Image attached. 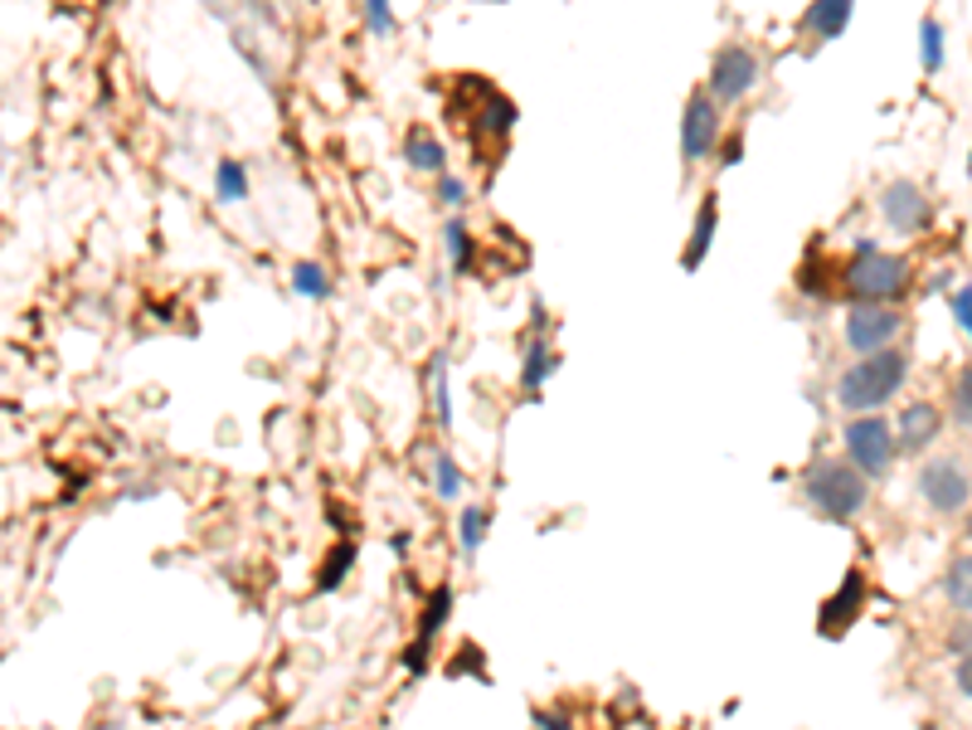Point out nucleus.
<instances>
[{
	"label": "nucleus",
	"instance_id": "1",
	"mask_svg": "<svg viewBox=\"0 0 972 730\" xmlns=\"http://www.w3.org/2000/svg\"><path fill=\"white\" fill-rule=\"evenodd\" d=\"M909 380V356L905 351H880V356H866L856 361L851 371H842V380H836V405L851 409L856 414H880V405H890L895 395L905 389Z\"/></svg>",
	"mask_w": 972,
	"mask_h": 730
},
{
	"label": "nucleus",
	"instance_id": "2",
	"mask_svg": "<svg viewBox=\"0 0 972 730\" xmlns=\"http://www.w3.org/2000/svg\"><path fill=\"white\" fill-rule=\"evenodd\" d=\"M803 497L822 521H856L870 502V482L842 458H812L803 472Z\"/></svg>",
	"mask_w": 972,
	"mask_h": 730
},
{
	"label": "nucleus",
	"instance_id": "3",
	"mask_svg": "<svg viewBox=\"0 0 972 730\" xmlns=\"http://www.w3.org/2000/svg\"><path fill=\"white\" fill-rule=\"evenodd\" d=\"M842 283L856 298V307H890V302L905 298V288H909V263L900 259V253H885L880 243L860 239L851 263H846V273H842Z\"/></svg>",
	"mask_w": 972,
	"mask_h": 730
},
{
	"label": "nucleus",
	"instance_id": "4",
	"mask_svg": "<svg viewBox=\"0 0 972 730\" xmlns=\"http://www.w3.org/2000/svg\"><path fill=\"white\" fill-rule=\"evenodd\" d=\"M842 444H846V462H851L866 482L885 478V472L895 468V453H900V438H895V429L880 414H856V419H846Z\"/></svg>",
	"mask_w": 972,
	"mask_h": 730
},
{
	"label": "nucleus",
	"instance_id": "5",
	"mask_svg": "<svg viewBox=\"0 0 972 730\" xmlns=\"http://www.w3.org/2000/svg\"><path fill=\"white\" fill-rule=\"evenodd\" d=\"M919 497H924L929 511L953 517V511H963L968 497H972V472L958 458H929L924 468H919Z\"/></svg>",
	"mask_w": 972,
	"mask_h": 730
},
{
	"label": "nucleus",
	"instance_id": "6",
	"mask_svg": "<svg viewBox=\"0 0 972 730\" xmlns=\"http://www.w3.org/2000/svg\"><path fill=\"white\" fill-rule=\"evenodd\" d=\"M900 332H905V316L895 307H851L846 312V346H851L860 361L890 351V341Z\"/></svg>",
	"mask_w": 972,
	"mask_h": 730
},
{
	"label": "nucleus",
	"instance_id": "7",
	"mask_svg": "<svg viewBox=\"0 0 972 730\" xmlns=\"http://www.w3.org/2000/svg\"><path fill=\"white\" fill-rule=\"evenodd\" d=\"M759 83V54L744 44H724L715 54V64H710V97L724 107V103H740V97Z\"/></svg>",
	"mask_w": 972,
	"mask_h": 730
},
{
	"label": "nucleus",
	"instance_id": "8",
	"mask_svg": "<svg viewBox=\"0 0 972 730\" xmlns=\"http://www.w3.org/2000/svg\"><path fill=\"white\" fill-rule=\"evenodd\" d=\"M880 215L895 234H924L933 225V205L914 180H890V186L880 190Z\"/></svg>",
	"mask_w": 972,
	"mask_h": 730
},
{
	"label": "nucleus",
	"instance_id": "9",
	"mask_svg": "<svg viewBox=\"0 0 972 730\" xmlns=\"http://www.w3.org/2000/svg\"><path fill=\"white\" fill-rule=\"evenodd\" d=\"M720 146V103L710 93H691L681 113V156L686 161H706Z\"/></svg>",
	"mask_w": 972,
	"mask_h": 730
},
{
	"label": "nucleus",
	"instance_id": "10",
	"mask_svg": "<svg viewBox=\"0 0 972 730\" xmlns=\"http://www.w3.org/2000/svg\"><path fill=\"white\" fill-rule=\"evenodd\" d=\"M860 608H866V575H860V570H846L842 590H836L832 599L822 604V614H817L822 638H842V633L860 618Z\"/></svg>",
	"mask_w": 972,
	"mask_h": 730
},
{
	"label": "nucleus",
	"instance_id": "11",
	"mask_svg": "<svg viewBox=\"0 0 972 730\" xmlns=\"http://www.w3.org/2000/svg\"><path fill=\"white\" fill-rule=\"evenodd\" d=\"M943 434V409L929 405V399H914V405L900 409V424H895V438H900L905 453H924L933 438Z\"/></svg>",
	"mask_w": 972,
	"mask_h": 730
},
{
	"label": "nucleus",
	"instance_id": "12",
	"mask_svg": "<svg viewBox=\"0 0 972 730\" xmlns=\"http://www.w3.org/2000/svg\"><path fill=\"white\" fill-rule=\"evenodd\" d=\"M452 614V590L442 584V590H433V599L424 604V618H418V643L409 653H404V667L409 672H424V663H428V643L438 638V628H442V618Z\"/></svg>",
	"mask_w": 972,
	"mask_h": 730
},
{
	"label": "nucleus",
	"instance_id": "13",
	"mask_svg": "<svg viewBox=\"0 0 972 730\" xmlns=\"http://www.w3.org/2000/svg\"><path fill=\"white\" fill-rule=\"evenodd\" d=\"M846 24H851V0H817L803 15V30H812L817 40H836Z\"/></svg>",
	"mask_w": 972,
	"mask_h": 730
},
{
	"label": "nucleus",
	"instance_id": "14",
	"mask_svg": "<svg viewBox=\"0 0 972 730\" xmlns=\"http://www.w3.org/2000/svg\"><path fill=\"white\" fill-rule=\"evenodd\" d=\"M555 365H560V356H555V346L545 341V332H535L531 341H525V361H521V385L525 389H540L555 375Z\"/></svg>",
	"mask_w": 972,
	"mask_h": 730
},
{
	"label": "nucleus",
	"instance_id": "15",
	"mask_svg": "<svg viewBox=\"0 0 972 730\" xmlns=\"http://www.w3.org/2000/svg\"><path fill=\"white\" fill-rule=\"evenodd\" d=\"M715 219H720V200L715 195H706L700 200V215H696V229H691V249H686V268H700L710 253V243H715Z\"/></svg>",
	"mask_w": 972,
	"mask_h": 730
},
{
	"label": "nucleus",
	"instance_id": "16",
	"mask_svg": "<svg viewBox=\"0 0 972 730\" xmlns=\"http://www.w3.org/2000/svg\"><path fill=\"white\" fill-rule=\"evenodd\" d=\"M404 156H409V166L414 170H438L448 166V152H442V142L433 137V132H424V127H414L409 132V142H404Z\"/></svg>",
	"mask_w": 972,
	"mask_h": 730
},
{
	"label": "nucleus",
	"instance_id": "17",
	"mask_svg": "<svg viewBox=\"0 0 972 730\" xmlns=\"http://www.w3.org/2000/svg\"><path fill=\"white\" fill-rule=\"evenodd\" d=\"M943 594H949V604L958 608V614L972 618V551L958 555L949 565V575H943Z\"/></svg>",
	"mask_w": 972,
	"mask_h": 730
},
{
	"label": "nucleus",
	"instance_id": "18",
	"mask_svg": "<svg viewBox=\"0 0 972 730\" xmlns=\"http://www.w3.org/2000/svg\"><path fill=\"white\" fill-rule=\"evenodd\" d=\"M428 380H433V414L442 429H452V395H448V351L428 361Z\"/></svg>",
	"mask_w": 972,
	"mask_h": 730
},
{
	"label": "nucleus",
	"instance_id": "19",
	"mask_svg": "<svg viewBox=\"0 0 972 730\" xmlns=\"http://www.w3.org/2000/svg\"><path fill=\"white\" fill-rule=\"evenodd\" d=\"M292 288H297L302 298H312V302H326V298H331V278H326V268H322V263H312V259L292 263Z\"/></svg>",
	"mask_w": 972,
	"mask_h": 730
},
{
	"label": "nucleus",
	"instance_id": "20",
	"mask_svg": "<svg viewBox=\"0 0 972 730\" xmlns=\"http://www.w3.org/2000/svg\"><path fill=\"white\" fill-rule=\"evenodd\" d=\"M249 195V176H243L239 161H219L215 166V200L219 205H239Z\"/></svg>",
	"mask_w": 972,
	"mask_h": 730
},
{
	"label": "nucleus",
	"instance_id": "21",
	"mask_svg": "<svg viewBox=\"0 0 972 730\" xmlns=\"http://www.w3.org/2000/svg\"><path fill=\"white\" fill-rule=\"evenodd\" d=\"M482 127L491 132V137H506V132L515 127V103L506 93H487L482 103Z\"/></svg>",
	"mask_w": 972,
	"mask_h": 730
},
{
	"label": "nucleus",
	"instance_id": "22",
	"mask_svg": "<svg viewBox=\"0 0 972 730\" xmlns=\"http://www.w3.org/2000/svg\"><path fill=\"white\" fill-rule=\"evenodd\" d=\"M919 64H924V73L943 69V24L933 15H924V24H919Z\"/></svg>",
	"mask_w": 972,
	"mask_h": 730
},
{
	"label": "nucleus",
	"instance_id": "23",
	"mask_svg": "<svg viewBox=\"0 0 972 730\" xmlns=\"http://www.w3.org/2000/svg\"><path fill=\"white\" fill-rule=\"evenodd\" d=\"M442 243H448L452 273H467V268H472V234H467L462 219H448V229H442Z\"/></svg>",
	"mask_w": 972,
	"mask_h": 730
},
{
	"label": "nucleus",
	"instance_id": "24",
	"mask_svg": "<svg viewBox=\"0 0 972 730\" xmlns=\"http://www.w3.org/2000/svg\"><path fill=\"white\" fill-rule=\"evenodd\" d=\"M949 409H953V424H972V365L953 375V389H949Z\"/></svg>",
	"mask_w": 972,
	"mask_h": 730
},
{
	"label": "nucleus",
	"instance_id": "25",
	"mask_svg": "<svg viewBox=\"0 0 972 730\" xmlns=\"http://www.w3.org/2000/svg\"><path fill=\"white\" fill-rule=\"evenodd\" d=\"M487 507H462V521H458V535H462V551L477 555L482 551V535H487Z\"/></svg>",
	"mask_w": 972,
	"mask_h": 730
},
{
	"label": "nucleus",
	"instance_id": "26",
	"mask_svg": "<svg viewBox=\"0 0 972 730\" xmlns=\"http://www.w3.org/2000/svg\"><path fill=\"white\" fill-rule=\"evenodd\" d=\"M433 487H438L442 502H458V497H462V472H458V462H452L448 453L433 458Z\"/></svg>",
	"mask_w": 972,
	"mask_h": 730
},
{
	"label": "nucleus",
	"instance_id": "27",
	"mask_svg": "<svg viewBox=\"0 0 972 730\" xmlns=\"http://www.w3.org/2000/svg\"><path fill=\"white\" fill-rule=\"evenodd\" d=\"M351 565H355V545H336V555H331L326 565H322V580H316V590H322V594H331V590H336L341 580L351 575Z\"/></svg>",
	"mask_w": 972,
	"mask_h": 730
},
{
	"label": "nucleus",
	"instance_id": "28",
	"mask_svg": "<svg viewBox=\"0 0 972 730\" xmlns=\"http://www.w3.org/2000/svg\"><path fill=\"white\" fill-rule=\"evenodd\" d=\"M949 312H953V322L963 326L968 341H972V283H963V288L949 292Z\"/></svg>",
	"mask_w": 972,
	"mask_h": 730
},
{
	"label": "nucleus",
	"instance_id": "29",
	"mask_svg": "<svg viewBox=\"0 0 972 730\" xmlns=\"http://www.w3.org/2000/svg\"><path fill=\"white\" fill-rule=\"evenodd\" d=\"M365 24H370V34H389L394 30V10L385 6V0H370V6H365Z\"/></svg>",
	"mask_w": 972,
	"mask_h": 730
},
{
	"label": "nucleus",
	"instance_id": "30",
	"mask_svg": "<svg viewBox=\"0 0 972 730\" xmlns=\"http://www.w3.org/2000/svg\"><path fill=\"white\" fill-rule=\"evenodd\" d=\"M438 200H442V205H452V210H458V205L467 200V186H462L458 176H438Z\"/></svg>",
	"mask_w": 972,
	"mask_h": 730
},
{
	"label": "nucleus",
	"instance_id": "31",
	"mask_svg": "<svg viewBox=\"0 0 972 730\" xmlns=\"http://www.w3.org/2000/svg\"><path fill=\"white\" fill-rule=\"evenodd\" d=\"M744 161V132H734V137L720 142V166H740Z\"/></svg>",
	"mask_w": 972,
	"mask_h": 730
},
{
	"label": "nucleus",
	"instance_id": "32",
	"mask_svg": "<svg viewBox=\"0 0 972 730\" xmlns=\"http://www.w3.org/2000/svg\"><path fill=\"white\" fill-rule=\"evenodd\" d=\"M531 726H535V730H574L560 711H545V706H540V711H531Z\"/></svg>",
	"mask_w": 972,
	"mask_h": 730
},
{
	"label": "nucleus",
	"instance_id": "33",
	"mask_svg": "<svg viewBox=\"0 0 972 730\" xmlns=\"http://www.w3.org/2000/svg\"><path fill=\"white\" fill-rule=\"evenodd\" d=\"M949 648H953L958 657H972V624H958V628L949 633Z\"/></svg>",
	"mask_w": 972,
	"mask_h": 730
},
{
	"label": "nucleus",
	"instance_id": "34",
	"mask_svg": "<svg viewBox=\"0 0 972 730\" xmlns=\"http://www.w3.org/2000/svg\"><path fill=\"white\" fill-rule=\"evenodd\" d=\"M953 687L972 701V657H958V667H953Z\"/></svg>",
	"mask_w": 972,
	"mask_h": 730
},
{
	"label": "nucleus",
	"instance_id": "35",
	"mask_svg": "<svg viewBox=\"0 0 972 730\" xmlns=\"http://www.w3.org/2000/svg\"><path fill=\"white\" fill-rule=\"evenodd\" d=\"M949 283H953V273H949V268H939V273H933V278H929V292H943V288H949Z\"/></svg>",
	"mask_w": 972,
	"mask_h": 730
},
{
	"label": "nucleus",
	"instance_id": "36",
	"mask_svg": "<svg viewBox=\"0 0 972 730\" xmlns=\"http://www.w3.org/2000/svg\"><path fill=\"white\" fill-rule=\"evenodd\" d=\"M968 541H972V511H968Z\"/></svg>",
	"mask_w": 972,
	"mask_h": 730
},
{
	"label": "nucleus",
	"instance_id": "37",
	"mask_svg": "<svg viewBox=\"0 0 972 730\" xmlns=\"http://www.w3.org/2000/svg\"><path fill=\"white\" fill-rule=\"evenodd\" d=\"M968 170H972V152H968Z\"/></svg>",
	"mask_w": 972,
	"mask_h": 730
}]
</instances>
